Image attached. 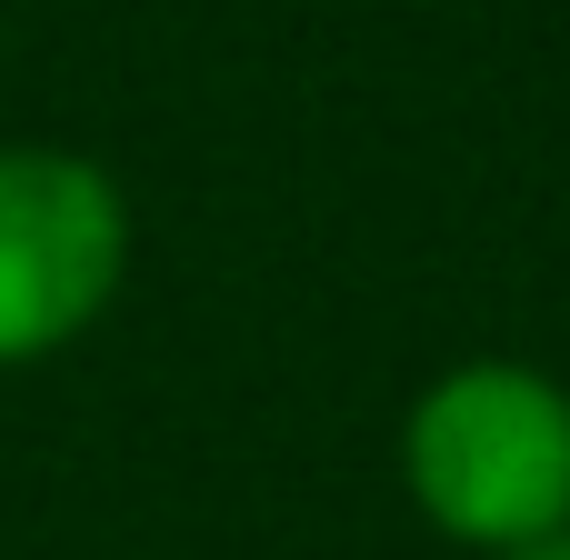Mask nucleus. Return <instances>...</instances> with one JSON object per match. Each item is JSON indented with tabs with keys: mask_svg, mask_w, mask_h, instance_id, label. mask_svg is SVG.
<instances>
[{
	"mask_svg": "<svg viewBox=\"0 0 570 560\" xmlns=\"http://www.w3.org/2000/svg\"><path fill=\"white\" fill-rule=\"evenodd\" d=\"M130 261V210L100 160L10 140L0 150V371L80 341Z\"/></svg>",
	"mask_w": 570,
	"mask_h": 560,
	"instance_id": "f03ea898",
	"label": "nucleus"
},
{
	"mask_svg": "<svg viewBox=\"0 0 570 560\" xmlns=\"http://www.w3.org/2000/svg\"><path fill=\"white\" fill-rule=\"evenodd\" d=\"M511 560H570V531H561V541H541V551H511Z\"/></svg>",
	"mask_w": 570,
	"mask_h": 560,
	"instance_id": "7ed1b4c3",
	"label": "nucleus"
},
{
	"mask_svg": "<svg viewBox=\"0 0 570 560\" xmlns=\"http://www.w3.org/2000/svg\"><path fill=\"white\" fill-rule=\"evenodd\" d=\"M401 481L431 531L471 551H541L570 531V391L531 361H461L411 401Z\"/></svg>",
	"mask_w": 570,
	"mask_h": 560,
	"instance_id": "f257e3e1",
	"label": "nucleus"
}]
</instances>
